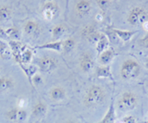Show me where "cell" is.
Here are the masks:
<instances>
[{
  "mask_svg": "<svg viewBox=\"0 0 148 123\" xmlns=\"http://www.w3.org/2000/svg\"><path fill=\"white\" fill-rule=\"evenodd\" d=\"M145 68L148 70V58L146 59V61H145Z\"/></svg>",
  "mask_w": 148,
  "mask_h": 123,
  "instance_id": "obj_37",
  "label": "cell"
},
{
  "mask_svg": "<svg viewBox=\"0 0 148 123\" xmlns=\"http://www.w3.org/2000/svg\"><path fill=\"white\" fill-rule=\"evenodd\" d=\"M117 120V113H116V108L114 107V103L111 102L108 110L106 111L103 118L98 123H116Z\"/></svg>",
  "mask_w": 148,
  "mask_h": 123,
  "instance_id": "obj_17",
  "label": "cell"
},
{
  "mask_svg": "<svg viewBox=\"0 0 148 123\" xmlns=\"http://www.w3.org/2000/svg\"><path fill=\"white\" fill-rule=\"evenodd\" d=\"M60 14V8L55 1L48 0L44 3L42 7V16L47 21H51L58 18Z\"/></svg>",
  "mask_w": 148,
  "mask_h": 123,
  "instance_id": "obj_5",
  "label": "cell"
},
{
  "mask_svg": "<svg viewBox=\"0 0 148 123\" xmlns=\"http://www.w3.org/2000/svg\"><path fill=\"white\" fill-rule=\"evenodd\" d=\"M13 57L9 44L5 41H0V58L4 60H9Z\"/></svg>",
  "mask_w": 148,
  "mask_h": 123,
  "instance_id": "obj_20",
  "label": "cell"
},
{
  "mask_svg": "<svg viewBox=\"0 0 148 123\" xmlns=\"http://www.w3.org/2000/svg\"><path fill=\"white\" fill-rule=\"evenodd\" d=\"M95 2L97 4V6H98L101 10H106L108 8L109 5H110V0H95Z\"/></svg>",
  "mask_w": 148,
  "mask_h": 123,
  "instance_id": "obj_28",
  "label": "cell"
},
{
  "mask_svg": "<svg viewBox=\"0 0 148 123\" xmlns=\"http://www.w3.org/2000/svg\"><path fill=\"white\" fill-rule=\"evenodd\" d=\"M139 43H140L141 46H143V48L148 49V33L146 35L143 36V38H141L140 39V42H139Z\"/></svg>",
  "mask_w": 148,
  "mask_h": 123,
  "instance_id": "obj_31",
  "label": "cell"
},
{
  "mask_svg": "<svg viewBox=\"0 0 148 123\" xmlns=\"http://www.w3.org/2000/svg\"><path fill=\"white\" fill-rule=\"evenodd\" d=\"M6 38H8L7 33H6V30H4L3 28L0 27V41H5Z\"/></svg>",
  "mask_w": 148,
  "mask_h": 123,
  "instance_id": "obj_32",
  "label": "cell"
},
{
  "mask_svg": "<svg viewBox=\"0 0 148 123\" xmlns=\"http://www.w3.org/2000/svg\"><path fill=\"white\" fill-rule=\"evenodd\" d=\"M24 33L29 37L36 38L41 33V27L35 20H29L24 24Z\"/></svg>",
  "mask_w": 148,
  "mask_h": 123,
  "instance_id": "obj_11",
  "label": "cell"
},
{
  "mask_svg": "<svg viewBox=\"0 0 148 123\" xmlns=\"http://www.w3.org/2000/svg\"><path fill=\"white\" fill-rule=\"evenodd\" d=\"M127 20L128 23L132 26H142L145 21L148 20V12L145 8L141 6L134 7L130 10Z\"/></svg>",
  "mask_w": 148,
  "mask_h": 123,
  "instance_id": "obj_4",
  "label": "cell"
},
{
  "mask_svg": "<svg viewBox=\"0 0 148 123\" xmlns=\"http://www.w3.org/2000/svg\"><path fill=\"white\" fill-rule=\"evenodd\" d=\"M21 68V70L24 71L25 75L27 76L28 80H29L30 83H32V78L34 77L37 71H38V67L35 66V65H32V64H28V65H21L20 66Z\"/></svg>",
  "mask_w": 148,
  "mask_h": 123,
  "instance_id": "obj_24",
  "label": "cell"
},
{
  "mask_svg": "<svg viewBox=\"0 0 148 123\" xmlns=\"http://www.w3.org/2000/svg\"><path fill=\"white\" fill-rule=\"evenodd\" d=\"M140 123H148V120H145V121H142Z\"/></svg>",
  "mask_w": 148,
  "mask_h": 123,
  "instance_id": "obj_38",
  "label": "cell"
},
{
  "mask_svg": "<svg viewBox=\"0 0 148 123\" xmlns=\"http://www.w3.org/2000/svg\"><path fill=\"white\" fill-rule=\"evenodd\" d=\"M142 27H143V29L145 30V31H148V20L145 21V23H143V24L142 25Z\"/></svg>",
  "mask_w": 148,
  "mask_h": 123,
  "instance_id": "obj_35",
  "label": "cell"
},
{
  "mask_svg": "<svg viewBox=\"0 0 148 123\" xmlns=\"http://www.w3.org/2000/svg\"><path fill=\"white\" fill-rule=\"evenodd\" d=\"M109 42H110V40L108 39V35L104 33H102L98 42L95 44V49H96L97 54L100 55L102 52L105 51L106 49H108L109 47Z\"/></svg>",
  "mask_w": 148,
  "mask_h": 123,
  "instance_id": "obj_19",
  "label": "cell"
},
{
  "mask_svg": "<svg viewBox=\"0 0 148 123\" xmlns=\"http://www.w3.org/2000/svg\"><path fill=\"white\" fill-rule=\"evenodd\" d=\"M95 20L97 21H102V20H103V15H102L101 13H98V14L95 16Z\"/></svg>",
  "mask_w": 148,
  "mask_h": 123,
  "instance_id": "obj_34",
  "label": "cell"
},
{
  "mask_svg": "<svg viewBox=\"0 0 148 123\" xmlns=\"http://www.w3.org/2000/svg\"><path fill=\"white\" fill-rule=\"evenodd\" d=\"M116 55L117 54H116L113 48L108 47V49H106L105 51H103L100 55H98V61L100 63V65H103V66L110 65V63L112 62L114 57H116Z\"/></svg>",
  "mask_w": 148,
  "mask_h": 123,
  "instance_id": "obj_14",
  "label": "cell"
},
{
  "mask_svg": "<svg viewBox=\"0 0 148 123\" xmlns=\"http://www.w3.org/2000/svg\"><path fill=\"white\" fill-rule=\"evenodd\" d=\"M67 31H68L67 27L63 24L55 25L53 27L52 31H51V34H52L54 41H59L65 34H66Z\"/></svg>",
  "mask_w": 148,
  "mask_h": 123,
  "instance_id": "obj_22",
  "label": "cell"
},
{
  "mask_svg": "<svg viewBox=\"0 0 148 123\" xmlns=\"http://www.w3.org/2000/svg\"><path fill=\"white\" fill-rule=\"evenodd\" d=\"M46 112H47V106H46V104L42 101H39L32 107V114L35 118H41L44 117L46 114Z\"/></svg>",
  "mask_w": 148,
  "mask_h": 123,
  "instance_id": "obj_21",
  "label": "cell"
},
{
  "mask_svg": "<svg viewBox=\"0 0 148 123\" xmlns=\"http://www.w3.org/2000/svg\"><path fill=\"white\" fill-rule=\"evenodd\" d=\"M121 121L123 123H137V120L135 118V117L132 115H127L123 117Z\"/></svg>",
  "mask_w": 148,
  "mask_h": 123,
  "instance_id": "obj_30",
  "label": "cell"
},
{
  "mask_svg": "<svg viewBox=\"0 0 148 123\" xmlns=\"http://www.w3.org/2000/svg\"><path fill=\"white\" fill-rule=\"evenodd\" d=\"M12 10L11 8L7 5L0 6V22H7L11 20Z\"/></svg>",
  "mask_w": 148,
  "mask_h": 123,
  "instance_id": "obj_25",
  "label": "cell"
},
{
  "mask_svg": "<svg viewBox=\"0 0 148 123\" xmlns=\"http://www.w3.org/2000/svg\"><path fill=\"white\" fill-rule=\"evenodd\" d=\"M95 75L97 78L99 79H109L113 80L112 72H111V67L110 65L108 66H103L101 65L96 68L95 70Z\"/></svg>",
  "mask_w": 148,
  "mask_h": 123,
  "instance_id": "obj_16",
  "label": "cell"
},
{
  "mask_svg": "<svg viewBox=\"0 0 148 123\" xmlns=\"http://www.w3.org/2000/svg\"><path fill=\"white\" fill-rule=\"evenodd\" d=\"M32 57H34V51H32V48H30L29 46L26 45L25 48L22 50V52L21 53L20 56H18V57L15 59V60L20 66L28 65V64H31Z\"/></svg>",
  "mask_w": 148,
  "mask_h": 123,
  "instance_id": "obj_13",
  "label": "cell"
},
{
  "mask_svg": "<svg viewBox=\"0 0 148 123\" xmlns=\"http://www.w3.org/2000/svg\"><path fill=\"white\" fill-rule=\"evenodd\" d=\"M37 49H43V50H51V51H55L58 53L62 52V41H53V42L46 43L44 44H41L36 46Z\"/></svg>",
  "mask_w": 148,
  "mask_h": 123,
  "instance_id": "obj_18",
  "label": "cell"
},
{
  "mask_svg": "<svg viewBox=\"0 0 148 123\" xmlns=\"http://www.w3.org/2000/svg\"><path fill=\"white\" fill-rule=\"evenodd\" d=\"M113 33L116 34V36L119 39L123 41V42H129L131 41L132 38L136 33V31H128V30H120V29H114L111 28Z\"/></svg>",
  "mask_w": 148,
  "mask_h": 123,
  "instance_id": "obj_15",
  "label": "cell"
},
{
  "mask_svg": "<svg viewBox=\"0 0 148 123\" xmlns=\"http://www.w3.org/2000/svg\"><path fill=\"white\" fill-rule=\"evenodd\" d=\"M6 33L8 38H9L11 41H20L21 35V31L17 27H10L6 30Z\"/></svg>",
  "mask_w": 148,
  "mask_h": 123,
  "instance_id": "obj_27",
  "label": "cell"
},
{
  "mask_svg": "<svg viewBox=\"0 0 148 123\" xmlns=\"http://www.w3.org/2000/svg\"><path fill=\"white\" fill-rule=\"evenodd\" d=\"M101 33H100V31H98L95 29V27L92 25H88L84 27L82 31V37L84 38L88 43H90L91 44H94V45H95L96 43L98 42Z\"/></svg>",
  "mask_w": 148,
  "mask_h": 123,
  "instance_id": "obj_9",
  "label": "cell"
},
{
  "mask_svg": "<svg viewBox=\"0 0 148 123\" xmlns=\"http://www.w3.org/2000/svg\"><path fill=\"white\" fill-rule=\"evenodd\" d=\"M142 68L140 63L134 58H127L120 66V77L124 81H132L137 79L141 74Z\"/></svg>",
  "mask_w": 148,
  "mask_h": 123,
  "instance_id": "obj_2",
  "label": "cell"
},
{
  "mask_svg": "<svg viewBox=\"0 0 148 123\" xmlns=\"http://www.w3.org/2000/svg\"><path fill=\"white\" fill-rule=\"evenodd\" d=\"M139 102L138 96L133 92H123L117 101V107L122 112H129L137 107Z\"/></svg>",
  "mask_w": 148,
  "mask_h": 123,
  "instance_id": "obj_3",
  "label": "cell"
},
{
  "mask_svg": "<svg viewBox=\"0 0 148 123\" xmlns=\"http://www.w3.org/2000/svg\"><path fill=\"white\" fill-rule=\"evenodd\" d=\"M79 67L83 73H90L95 68V61L92 55L88 52L82 53L79 58Z\"/></svg>",
  "mask_w": 148,
  "mask_h": 123,
  "instance_id": "obj_8",
  "label": "cell"
},
{
  "mask_svg": "<svg viewBox=\"0 0 148 123\" xmlns=\"http://www.w3.org/2000/svg\"><path fill=\"white\" fill-rule=\"evenodd\" d=\"M74 10L79 17H85L92 10V2L90 0H77L74 5Z\"/></svg>",
  "mask_w": 148,
  "mask_h": 123,
  "instance_id": "obj_10",
  "label": "cell"
},
{
  "mask_svg": "<svg viewBox=\"0 0 148 123\" xmlns=\"http://www.w3.org/2000/svg\"><path fill=\"white\" fill-rule=\"evenodd\" d=\"M76 47V41L74 38L69 37L62 41V52L65 54L71 53Z\"/></svg>",
  "mask_w": 148,
  "mask_h": 123,
  "instance_id": "obj_26",
  "label": "cell"
},
{
  "mask_svg": "<svg viewBox=\"0 0 148 123\" xmlns=\"http://www.w3.org/2000/svg\"><path fill=\"white\" fill-rule=\"evenodd\" d=\"M49 97L54 102H61L66 98L67 92L62 86H54L49 91Z\"/></svg>",
  "mask_w": 148,
  "mask_h": 123,
  "instance_id": "obj_12",
  "label": "cell"
},
{
  "mask_svg": "<svg viewBox=\"0 0 148 123\" xmlns=\"http://www.w3.org/2000/svg\"><path fill=\"white\" fill-rule=\"evenodd\" d=\"M116 123H123V122H122L121 120H120V121H119V122H116Z\"/></svg>",
  "mask_w": 148,
  "mask_h": 123,
  "instance_id": "obj_39",
  "label": "cell"
},
{
  "mask_svg": "<svg viewBox=\"0 0 148 123\" xmlns=\"http://www.w3.org/2000/svg\"><path fill=\"white\" fill-rule=\"evenodd\" d=\"M14 87V81L10 77H0V93H5Z\"/></svg>",
  "mask_w": 148,
  "mask_h": 123,
  "instance_id": "obj_23",
  "label": "cell"
},
{
  "mask_svg": "<svg viewBox=\"0 0 148 123\" xmlns=\"http://www.w3.org/2000/svg\"><path fill=\"white\" fill-rule=\"evenodd\" d=\"M106 91L103 86L92 84L87 89L83 97V105L88 108H94L102 105L106 100Z\"/></svg>",
  "mask_w": 148,
  "mask_h": 123,
  "instance_id": "obj_1",
  "label": "cell"
},
{
  "mask_svg": "<svg viewBox=\"0 0 148 123\" xmlns=\"http://www.w3.org/2000/svg\"><path fill=\"white\" fill-rule=\"evenodd\" d=\"M6 118L8 121L13 123H22L28 118V112L25 108L15 107L7 111Z\"/></svg>",
  "mask_w": 148,
  "mask_h": 123,
  "instance_id": "obj_6",
  "label": "cell"
},
{
  "mask_svg": "<svg viewBox=\"0 0 148 123\" xmlns=\"http://www.w3.org/2000/svg\"><path fill=\"white\" fill-rule=\"evenodd\" d=\"M62 123H78L75 120H72V118H71V120H65L64 122Z\"/></svg>",
  "mask_w": 148,
  "mask_h": 123,
  "instance_id": "obj_36",
  "label": "cell"
},
{
  "mask_svg": "<svg viewBox=\"0 0 148 123\" xmlns=\"http://www.w3.org/2000/svg\"><path fill=\"white\" fill-rule=\"evenodd\" d=\"M26 104H27L26 100H25V99H23V98H21V99L18 100V106H17V107H20V108H25Z\"/></svg>",
  "mask_w": 148,
  "mask_h": 123,
  "instance_id": "obj_33",
  "label": "cell"
},
{
  "mask_svg": "<svg viewBox=\"0 0 148 123\" xmlns=\"http://www.w3.org/2000/svg\"><path fill=\"white\" fill-rule=\"evenodd\" d=\"M58 62L56 58L50 57V56H44L38 60V70L41 72L45 73H49V72L55 70L58 68Z\"/></svg>",
  "mask_w": 148,
  "mask_h": 123,
  "instance_id": "obj_7",
  "label": "cell"
},
{
  "mask_svg": "<svg viewBox=\"0 0 148 123\" xmlns=\"http://www.w3.org/2000/svg\"><path fill=\"white\" fill-rule=\"evenodd\" d=\"M42 83H43V78H42V76L40 74L36 73L32 78V83H31V84H32V85L34 86V87H36V86H39Z\"/></svg>",
  "mask_w": 148,
  "mask_h": 123,
  "instance_id": "obj_29",
  "label": "cell"
}]
</instances>
